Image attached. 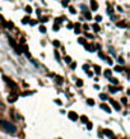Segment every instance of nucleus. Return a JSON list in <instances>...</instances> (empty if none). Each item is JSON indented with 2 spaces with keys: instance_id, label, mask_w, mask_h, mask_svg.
Here are the masks:
<instances>
[{
  "instance_id": "f257e3e1",
  "label": "nucleus",
  "mask_w": 130,
  "mask_h": 139,
  "mask_svg": "<svg viewBox=\"0 0 130 139\" xmlns=\"http://www.w3.org/2000/svg\"><path fill=\"white\" fill-rule=\"evenodd\" d=\"M0 124H2V125L4 126V129H5L8 133H10V134H14V133L17 131V128H15V125H13V124L8 123L7 120H2V121H0Z\"/></svg>"
},
{
  "instance_id": "f03ea898",
  "label": "nucleus",
  "mask_w": 130,
  "mask_h": 139,
  "mask_svg": "<svg viewBox=\"0 0 130 139\" xmlns=\"http://www.w3.org/2000/svg\"><path fill=\"white\" fill-rule=\"evenodd\" d=\"M68 116H69L70 120H73V121H77V120H78V115L74 112V111H70V112L68 114Z\"/></svg>"
},
{
  "instance_id": "7ed1b4c3",
  "label": "nucleus",
  "mask_w": 130,
  "mask_h": 139,
  "mask_svg": "<svg viewBox=\"0 0 130 139\" xmlns=\"http://www.w3.org/2000/svg\"><path fill=\"white\" fill-rule=\"evenodd\" d=\"M91 9L92 10H97L98 9V4L96 0H91Z\"/></svg>"
},
{
  "instance_id": "20e7f679",
  "label": "nucleus",
  "mask_w": 130,
  "mask_h": 139,
  "mask_svg": "<svg viewBox=\"0 0 130 139\" xmlns=\"http://www.w3.org/2000/svg\"><path fill=\"white\" fill-rule=\"evenodd\" d=\"M17 100H18V94H14V93L8 97V102H15Z\"/></svg>"
},
{
  "instance_id": "39448f33",
  "label": "nucleus",
  "mask_w": 130,
  "mask_h": 139,
  "mask_svg": "<svg viewBox=\"0 0 130 139\" xmlns=\"http://www.w3.org/2000/svg\"><path fill=\"white\" fill-rule=\"evenodd\" d=\"M110 102H111V103H112V105H114V107H115V110H117V111H120V105H119V103H117L116 101H114V100H112V98H110Z\"/></svg>"
},
{
  "instance_id": "423d86ee",
  "label": "nucleus",
  "mask_w": 130,
  "mask_h": 139,
  "mask_svg": "<svg viewBox=\"0 0 130 139\" xmlns=\"http://www.w3.org/2000/svg\"><path fill=\"white\" fill-rule=\"evenodd\" d=\"M100 107H101L102 110H105L106 112H108V114L111 112V109H110V107H108V106H107L106 103H101V105H100Z\"/></svg>"
},
{
  "instance_id": "0eeeda50",
  "label": "nucleus",
  "mask_w": 130,
  "mask_h": 139,
  "mask_svg": "<svg viewBox=\"0 0 130 139\" xmlns=\"http://www.w3.org/2000/svg\"><path fill=\"white\" fill-rule=\"evenodd\" d=\"M108 89H110V92L115 93V92H117V91H121V87H108Z\"/></svg>"
},
{
  "instance_id": "6e6552de",
  "label": "nucleus",
  "mask_w": 130,
  "mask_h": 139,
  "mask_svg": "<svg viewBox=\"0 0 130 139\" xmlns=\"http://www.w3.org/2000/svg\"><path fill=\"white\" fill-rule=\"evenodd\" d=\"M103 134H105V135H107L108 138H111V136H114V135H112V131H111L110 129H105V130H103Z\"/></svg>"
},
{
  "instance_id": "1a4fd4ad",
  "label": "nucleus",
  "mask_w": 130,
  "mask_h": 139,
  "mask_svg": "<svg viewBox=\"0 0 130 139\" xmlns=\"http://www.w3.org/2000/svg\"><path fill=\"white\" fill-rule=\"evenodd\" d=\"M79 29H80V24H79V23H77L75 26H74V32H75L77 34H79V32H80Z\"/></svg>"
},
{
  "instance_id": "9d476101",
  "label": "nucleus",
  "mask_w": 130,
  "mask_h": 139,
  "mask_svg": "<svg viewBox=\"0 0 130 139\" xmlns=\"http://www.w3.org/2000/svg\"><path fill=\"white\" fill-rule=\"evenodd\" d=\"M29 21H31V19H29V17H28V15H26V17L22 19V23H23V24H27Z\"/></svg>"
},
{
  "instance_id": "9b49d317",
  "label": "nucleus",
  "mask_w": 130,
  "mask_h": 139,
  "mask_svg": "<svg viewBox=\"0 0 130 139\" xmlns=\"http://www.w3.org/2000/svg\"><path fill=\"white\" fill-rule=\"evenodd\" d=\"M84 46H85V49H87V50H89V51H93V50L96 49L95 46H92V45H87V44H85Z\"/></svg>"
},
{
  "instance_id": "f8f14e48",
  "label": "nucleus",
  "mask_w": 130,
  "mask_h": 139,
  "mask_svg": "<svg viewBox=\"0 0 130 139\" xmlns=\"http://www.w3.org/2000/svg\"><path fill=\"white\" fill-rule=\"evenodd\" d=\"M116 26H117V27H121V28H125V27H126V23H125V22H117Z\"/></svg>"
},
{
  "instance_id": "ddd939ff",
  "label": "nucleus",
  "mask_w": 130,
  "mask_h": 139,
  "mask_svg": "<svg viewBox=\"0 0 130 139\" xmlns=\"http://www.w3.org/2000/svg\"><path fill=\"white\" fill-rule=\"evenodd\" d=\"M9 41H10V45H12L13 47H17V42L14 41V40H13L12 37H9Z\"/></svg>"
},
{
  "instance_id": "4468645a",
  "label": "nucleus",
  "mask_w": 130,
  "mask_h": 139,
  "mask_svg": "<svg viewBox=\"0 0 130 139\" xmlns=\"http://www.w3.org/2000/svg\"><path fill=\"white\" fill-rule=\"evenodd\" d=\"M111 74H112V72H111L110 69H107V70H105V75H106V77H108V78H111Z\"/></svg>"
},
{
  "instance_id": "2eb2a0df",
  "label": "nucleus",
  "mask_w": 130,
  "mask_h": 139,
  "mask_svg": "<svg viewBox=\"0 0 130 139\" xmlns=\"http://www.w3.org/2000/svg\"><path fill=\"white\" fill-rule=\"evenodd\" d=\"M80 121L87 124V123H88V117H87V116H80Z\"/></svg>"
},
{
  "instance_id": "dca6fc26",
  "label": "nucleus",
  "mask_w": 130,
  "mask_h": 139,
  "mask_svg": "<svg viewBox=\"0 0 130 139\" xmlns=\"http://www.w3.org/2000/svg\"><path fill=\"white\" fill-rule=\"evenodd\" d=\"M87 103H88L89 106H93V105H95V101L92 100V98H88V100H87Z\"/></svg>"
},
{
  "instance_id": "f3484780",
  "label": "nucleus",
  "mask_w": 130,
  "mask_h": 139,
  "mask_svg": "<svg viewBox=\"0 0 130 139\" xmlns=\"http://www.w3.org/2000/svg\"><path fill=\"white\" fill-rule=\"evenodd\" d=\"M93 31H95V32H98V31H100V26H98L97 23L93 24Z\"/></svg>"
},
{
  "instance_id": "a211bd4d",
  "label": "nucleus",
  "mask_w": 130,
  "mask_h": 139,
  "mask_svg": "<svg viewBox=\"0 0 130 139\" xmlns=\"http://www.w3.org/2000/svg\"><path fill=\"white\" fill-rule=\"evenodd\" d=\"M95 72H96L97 74H100V73H101V68H100L98 65H95Z\"/></svg>"
},
{
  "instance_id": "6ab92c4d",
  "label": "nucleus",
  "mask_w": 130,
  "mask_h": 139,
  "mask_svg": "<svg viewBox=\"0 0 130 139\" xmlns=\"http://www.w3.org/2000/svg\"><path fill=\"white\" fill-rule=\"evenodd\" d=\"M78 42H80L82 45H85V38H83V37H80V38L78 40Z\"/></svg>"
},
{
  "instance_id": "aec40b11",
  "label": "nucleus",
  "mask_w": 130,
  "mask_h": 139,
  "mask_svg": "<svg viewBox=\"0 0 130 139\" xmlns=\"http://www.w3.org/2000/svg\"><path fill=\"white\" fill-rule=\"evenodd\" d=\"M26 12H27L28 14H31V13H32V8H31L29 5H27V7H26Z\"/></svg>"
},
{
  "instance_id": "412c9836",
  "label": "nucleus",
  "mask_w": 130,
  "mask_h": 139,
  "mask_svg": "<svg viewBox=\"0 0 130 139\" xmlns=\"http://www.w3.org/2000/svg\"><path fill=\"white\" fill-rule=\"evenodd\" d=\"M38 29H40V32H42V33H45V32H46V27H45V26H40V28H38Z\"/></svg>"
},
{
  "instance_id": "4be33fe9",
  "label": "nucleus",
  "mask_w": 130,
  "mask_h": 139,
  "mask_svg": "<svg viewBox=\"0 0 130 139\" xmlns=\"http://www.w3.org/2000/svg\"><path fill=\"white\" fill-rule=\"evenodd\" d=\"M110 82H112L114 84H117L119 82H117V79L116 78H110Z\"/></svg>"
},
{
  "instance_id": "5701e85b",
  "label": "nucleus",
  "mask_w": 130,
  "mask_h": 139,
  "mask_svg": "<svg viewBox=\"0 0 130 139\" xmlns=\"http://www.w3.org/2000/svg\"><path fill=\"white\" fill-rule=\"evenodd\" d=\"M77 86H78V87H82V86H83V81H82V79H78V81H77Z\"/></svg>"
},
{
  "instance_id": "b1692460",
  "label": "nucleus",
  "mask_w": 130,
  "mask_h": 139,
  "mask_svg": "<svg viewBox=\"0 0 130 139\" xmlns=\"http://www.w3.org/2000/svg\"><path fill=\"white\" fill-rule=\"evenodd\" d=\"M56 81H58V83H63V81H64V79H63V77H56Z\"/></svg>"
},
{
  "instance_id": "393cba45",
  "label": "nucleus",
  "mask_w": 130,
  "mask_h": 139,
  "mask_svg": "<svg viewBox=\"0 0 130 139\" xmlns=\"http://www.w3.org/2000/svg\"><path fill=\"white\" fill-rule=\"evenodd\" d=\"M100 97L102 98V100H107V98H108V97H107V94H105V93H101V94H100Z\"/></svg>"
},
{
  "instance_id": "a878e982",
  "label": "nucleus",
  "mask_w": 130,
  "mask_h": 139,
  "mask_svg": "<svg viewBox=\"0 0 130 139\" xmlns=\"http://www.w3.org/2000/svg\"><path fill=\"white\" fill-rule=\"evenodd\" d=\"M54 46H55V47H59V46H60V42L58 41V40H55V41H54Z\"/></svg>"
},
{
  "instance_id": "bb28decb",
  "label": "nucleus",
  "mask_w": 130,
  "mask_h": 139,
  "mask_svg": "<svg viewBox=\"0 0 130 139\" xmlns=\"http://www.w3.org/2000/svg\"><path fill=\"white\" fill-rule=\"evenodd\" d=\"M59 28H60V26H59V24H56V23H55V24H54V27H52V29H54V31H58Z\"/></svg>"
},
{
  "instance_id": "cd10ccee",
  "label": "nucleus",
  "mask_w": 130,
  "mask_h": 139,
  "mask_svg": "<svg viewBox=\"0 0 130 139\" xmlns=\"http://www.w3.org/2000/svg\"><path fill=\"white\" fill-rule=\"evenodd\" d=\"M65 61L66 63H71V57L70 56H65Z\"/></svg>"
},
{
  "instance_id": "c85d7f7f",
  "label": "nucleus",
  "mask_w": 130,
  "mask_h": 139,
  "mask_svg": "<svg viewBox=\"0 0 130 139\" xmlns=\"http://www.w3.org/2000/svg\"><path fill=\"white\" fill-rule=\"evenodd\" d=\"M66 27H68V28H69V29H71V28H74V24H73V23H70V22H69V23H68V24H66Z\"/></svg>"
},
{
  "instance_id": "c756f323",
  "label": "nucleus",
  "mask_w": 130,
  "mask_h": 139,
  "mask_svg": "<svg viewBox=\"0 0 130 139\" xmlns=\"http://www.w3.org/2000/svg\"><path fill=\"white\" fill-rule=\"evenodd\" d=\"M49 21V17H42L41 18V22H47Z\"/></svg>"
},
{
  "instance_id": "7c9ffc66",
  "label": "nucleus",
  "mask_w": 130,
  "mask_h": 139,
  "mask_svg": "<svg viewBox=\"0 0 130 139\" xmlns=\"http://www.w3.org/2000/svg\"><path fill=\"white\" fill-rule=\"evenodd\" d=\"M121 102H122V103H127V98H126V97H122V98H121Z\"/></svg>"
},
{
  "instance_id": "2f4dec72",
  "label": "nucleus",
  "mask_w": 130,
  "mask_h": 139,
  "mask_svg": "<svg viewBox=\"0 0 130 139\" xmlns=\"http://www.w3.org/2000/svg\"><path fill=\"white\" fill-rule=\"evenodd\" d=\"M85 18H87V19H91V18H92V15H91V13H88V12H85Z\"/></svg>"
},
{
  "instance_id": "473e14b6",
  "label": "nucleus",
  "mask_w": 130,
  "mask_h": 139,
  "mask_svg": "<svg viewBox=\"0 0 130 139\" xmlns=\"http://www.w3.org/2000/svg\"><path fill=\"white\" fill-rule=\"evenodd\" d=\"M87 129H88V130H91V129H92V123H89V121L87 123Z\"/></svg>"
},
{
  "instance_id": "72a5a7b5",
  "label": "nucleus",
  "mask_w": 130,
  "mask_h": 139,
  "mask_svg": "<svg viewBox=\"0 0 130 139\" xmlns=\"http://www.w3.org/2000/svg\"><path fill=\"white\" fill-rule=\"evenodd\" d=\"M29 24H31V26H36V24H37V21H29Z\"/></svg>"
},
{
  "instance_id": "f704fd0d",
  "label": "nucleus",
  "mask_w": 130,
  "mask_h": 139,
  "mask_svg": "<svg viewBox=\"0 0 130 139\" xmlns=\"http://www.w3.org/2000/svg\"><path fill=\"white\" fill-rule=\"evenodd\" d=\"M115 70H116V72H121V70H122V68L117 65V66H115Z\"/></svg>"
},
{
  "instance_id": "c9c22d12",
  "label": "nucleus",
  "mask_w": 130,
  "mask_h": 139,
  "mask_svg": "<svg viewBox=\"0 0 130 139\" xmlns=\"http://www.w3.org/2000/svg\"><path fill=\"white\" fill-rule=\"evenodd\" d=\"M69 10H70V12H71L73 14H75V9H74L73 7H69Z\"/></svg>"
},
{
  "instance_id": "e433bc0d",
  "label": "nucleus",
  "mask_w": 130,
  "mask_h": 139,
  "mask_svg": "<svg viewBox=\"0 0 130 139\" xmlns=\"http://www.w3.org/2000/svg\"><path fill=\"white\" fill-rule=\"evenodd\" d=\"M70 66H71V69H75V68H77V64H75V63H71Z\"/></svg>"
},
{
  "instance_id": "4c0bfd02",
  "label": "nucleus",
  "mask_w": 130,
  "mask_h": 139,
  "mask_svg": "<svg viewBox=\"0 0 130 139\" xmlns=\"http://www.w3.org/2000/svg\"><path fill=\"white\" fill-rule=\"evenodd\" d=\"M5 27H8V28H13V24H12V23L9 22L8 24H5Z\"/></svg>"
},
{
  "instance_id": "58836bf2",
  "label": "nucleus",
  "mask_w": 130,
  "mask_h": 139,
  "mask_svg": "<svg viewBox=\"0 0 130 139\" xmlns=\"http://www.w3.org/2000/svg\"><path fill=\"white\" fill-rule=\"evenodd\" d=\"M101 19H102V17H101V15H97V17H96V21H97V22H100Z\"/></svg>"
},
{
  "instance_id": "ea45409f",
  "label": "nucleus",
  "mask_w": 130,
  "mask_h": 139,
  "mask_svg": "<svg viewBox=\"0 0 130 139\" xmlns=\"http://www.w3.org/2000/svg\"><path fill=\"white\" fill-rule=\"evenodd\" d=\"M63 5H64V7H68V0H64V2H63Z\"/></svg>"
},
{
  "instance_id": "a19ab883",
  "label": "nucleus",
  "mask_w": 130,
  "mask_h": 139,
  "mask_svg": "<svg viewBox=\"0 0 130 139\" xmlns=\"http://www.w3.org/2000/svg\"><path fill=\"white\" fill-rule=\"evenodd\" d=\"M55 102H56V103H58V105H59V106H60V105H61V101H60V100H55Z\"/></svg>"
},
{
  "instance_id": "79ce46f5",
  "label": "nucleus",
  "mask_w": 130,
  "mask_h": 139,
  "mask_svg": "<svg viewBox=\"0 0 130 139\" xmlns=\"http://www.w3.org/2000/svg\"><path fill=\"white\" fill-rule=\"evenodd\" d=\"M107 12H108V14H112V9H111V8H108Z\"/></svg>"
},
{
  "instance_id": "37998d69",
  "label": "nucleus",
  "mask_w": 130,
  "mask_h": 139,
  "mask_svg": "<svg viewBox=\"0 0 130 139\" xmlns=\"http://www.w3.org/2000/svg\"><path fill=\"white\" fill-rule=\"evenodd\" d=\"M85 37H89V38H92L93 36H92V34H89V33H85Z\"/></svg>"
},
{
  "instance_id": "c03bdc74",
  "label": "nucleus",
  "mask_w": 130,
  "mask_h": 139,
  "mask_svg": "<svg viewBox=\"0 0 130 139\" xmlns=\"http://www.w3.org/2000/svg\"><path fill=\"white\" fill-rule=\"evenodd\" d=\"M119 63H124V59L122 57H119Z\"/></svg>"
},
{
  "instance_id": "a18cd8bd",
  "label": "nucleus",
  "mask_w": 130,
  "mask_h": 139,
  "mask_svg": "<svg viewBox=\"0 0 130 139\" xmlns=\"http://www.w3.org/2000/svg\"><path fill=\"white\" fill-rule=\"evenodd\" d=\"M98 56H100V57H101V59H105V56H103V55H102V54H101V52H100V54H98Z\"/></svg>"
},
{
  "instance_id": "49530a36",
  "label": "nucleus",
  "mask_w": 130,
  "mask_h": 139,
  "mask_svg": "<svg viewBox=\"0 0 130 139\" xmlns=\"http://www.w3.org/2000/svg\"><path fill=\"white\" fill-rule=\"evenodd\" d=\"M110 139H117V138H116V136H111Z\"/></svg>"
}]
</instances>
